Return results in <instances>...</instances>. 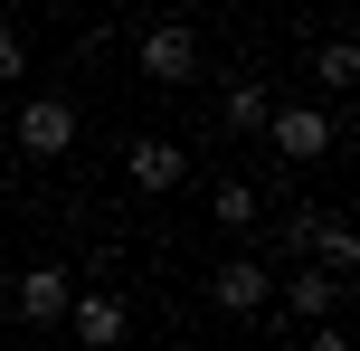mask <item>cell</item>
<instances>
[{
    "instance_id": "6da1fadb",
    "label": "cell",
    "mask_w": 360,
    "mask_h": 351,
    "mask_svg": "<svg viewBox=\"0 0 360 351\" xmlns=\"http://www.w3.org/2000/svg\"><path fill=\"white\" fill-rule=\"evenodd\" d=\"M266 143L285 152V162H323V152L342 143V124H332L323 105H275V114H266Z\"/></svg>"
},
{
    "instance_id": "7a4b0ae2",
    "label": "cell",
    "mask_w": 360,
    "mask_h": 351,
    "mask_svg": "<svg viewBox=\"0 0 360 351\" xmlns=\"http://www.w3.org/2000/svg\"><path fill=\"white\" fill-rule=\"evenodd\" d=\"M19 152H29V162L76 152V105L67 95H29V105H19Z\"/></svg>"
},
{
    "instance_id": "3957f363",
    "label": "cell",
    "mask_w": 360,
    "mask_h": 351,
    "mask_svg": "<svg viewBox=\"0 0 360 351\" xmlns=\"http://www.w3.org/2000/svg\"><path fill=\"white\" fill-rule=\"evenodd\" d=\"M67 304H76V276H67L57 257H38L29 276L10 285V314H19V323H67Z\"/></svg>"
},
{
    "instance_id": "277c9868",
    "label": "cell",
    "mask_w": 360,
    "mask_h": 351,
    "mask_svg": "<svg viewBox=\"0 0 360 351\" xmlns=\"http://www.w3.org/2000/svg\"><path fill=\"white\" fill-rule=\"evenodd\" d=\"M209 304L247 323V314H266V304H275V276H266L256 257H218V276H209Z\"/></svg>"
},
{
    "instance_id": "5b68a950",
    "label": "cell",
    "mask_w": 360,
    "mask_h": 351,
    "mask_svg": "<svg viewBox=\"0 0 360 351\" xmlns=\"http://www.w3.org/2000/svg\"><path fill=\"white\" fill-rule=\"evenodd\" d=\"M304 257H313V276L351 285V266H360V238H351V219H332V209H304Z\"/></svg>"
},
{
    "instance_id": "8992f818",
    "label": "cell",
    "mask_w": 360,
    "mask_h": 351,
    "mask_svg": "<svg viewBox=\"0 0 360 351\" xmlns=\"http://www.w3.org/2000/svg\"><path fill=\"white\" fill-rule=\"evenodd\" d=\"M143 76H152V86H190V76H199V29H180V19L143 29Z\"/></svg>"
},
{
    "instance_id": "52a82bcc",
    "label": "cell",
    "mask_w": 360,
    "mask_h": 351,
    "mask_svg": "<svg viewBox=\"0 0 360 351\" xmlns=\"http://www.w3.org/2000/svg\"><path fill=\"white\" fill-rule=\"evenodd\" d=\"M67 323H76V342H86V351H124V333H133L124 295H76V304H67Z\"/></svg>"
},
{
    "instance_id": "ba28073f",
    "label": "cell",
    "mask_w": 360,
    "mask_h": 351,
    "mask_svg": "<svg viewBox=\"0 0 360 351\" xmlns=\"http://www.w3.org/2000/svg\"><path fill=\"white\" fill-rule=\"evenodd\" d=\"M124 171H133V190H180V171H190V152H180L171 133H143V143L124 152Z\"/></svg>"
},
{
    "instance_id": "9c48e42d",
    "label": "cell",
    "mask_w": 360,
    "mask_h": 351,
    "mask_svg": "<svg viewBox=\"0 0 360 351\" xmlns=\"http://www.w3.org/2000/svg\"><path fill=\"white\" fill-rule=\"evenodd\" d=\"M332 304H342V285H332V276H313V266H294V276H285V314H294V323H313V333H323Z\"/></svg>"
},
{
    "instance_id": "30bf717a",
    "label": "cell",
    "mask_w": 360,
    "mask_h": 351,
    "mask_svg": "<svg viewBox=\"0 0 360 351\" xmlns=\"http://www.w3.org/2000/svg\"><path fill=\"white\" fill-rule=\"evenodd\" d=\"M313 86H332V95L360 86V48H351V38H323V48H313Z\"/></svg>"
},
{
    "instance_id": "8fae6325",
    "label": "cell",
    "mask_w": 360,
    "mask_h": 351,
    "mask_svg": "<svg viewBox=\"0 0 360 351\" xmlns=\"http://www.w3.org/2000/svg\"><path fill=\"white\" fill-rule=\"evenodd\" d=\"M209 209H218V228H256V209H266V200H256V181H237V171H228V181L209 190Z\"/></svg>"
},
{
    "instance_id": "7c38bea8",
    "label": "cell",
    "mask_w": 360,
    "mask_h": 351,
    "mask_svg": "<svg viewBox=\"0 0 360 351\" xmlns=\"http://www.w3.org/2000/svg\"><path fill=\"white\" fill-rule=\"evenodd\" d=\"M266 114H275V95L256 86V76H247V86H228V133H266Z\"/></svg>"
},
{
    "instance_id": "4fadbf2b",
    "label": "cell",
    "mask_w": 360,
    "mask_h": 351,
    "mask_svg": "<svg viewBox=\"0 0 360 351\" xmlns=\"http://www.w3.org/2000/svg\"><path fill=\"white\" fill-rule=\"evenodd\" d=\"M19 76H29V38L0 19V86H19Z\"/></svg>"
},
{
    "instance_id": "5bb4252c",
    "label": "cell",
    "mask_w": 360,
    "mask_h": 351,
    "mask_svg": "<svg viewBox=\"0 0 360 351\" xmlns=\"http://www.w3.org/2000/svg\"><path fill=\"white\" fill-rule=\"evenodd\" d=\"M304 351H342V333H332V323H323V333H313V342H304Z\"/></svg>"
}]
</instances>
